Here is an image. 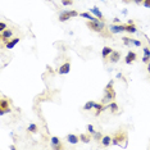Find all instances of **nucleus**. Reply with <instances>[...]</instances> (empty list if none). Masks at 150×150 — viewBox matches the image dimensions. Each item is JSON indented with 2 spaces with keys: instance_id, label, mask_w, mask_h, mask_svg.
Listing matches in <instances>:
<instances>
[{
  "instance_id": "obj_28",
  "label": "nucleus",
  "mask_w": 150,
  "mask_h": 150,
  "mask_svg": "<svg viewBox=\"0 0 150 150\" xmlns=\"http://www.w3.org/2000/svg\"><path fill=\"white\" fill-rule=\"evenodd\" d=\"M4 30H6V25H5V22H1L0 23V32L4 31Z\"/></svg>"
},
{
  "instance_id": "obj_33",
  "label": "nucleus",
  "mask_w": 150,
  "mask_h": 150,
  "mask_svg": "<svg viewBox=\"0 0 150 150\" xmlns=\"http://www.w3.org/2000/svg\"><path fill=\"white\" fill-rule=\"evenodd\" d=\"M136 4H141V3H144V0H134Z\"/></svg>"
},
{
  "instance_id": "obj_20",
  "label": "nucleus",
  "mask_w": 150,
  "mask_h": 150,
  "mask_svg": "<svg viewBox=\"0 0 150 150\" xmlns=\"http://www.w3.org/2000/svg\"><path fill=\"white\" fill-rule=\"evenodd\" d=\"M95 107V101L93 100H88L86 104L83 105V110H90V109H93Z\"/></svg>"
},
{
  "instance_id": "obj_19",
  "label": "nucleus",
  "mask_w": 150,
  "mask_h": 150,
  "mask_svg": "<svg viewBox=\"0 0 150 150\" xmlns=\"http://www.w3.org/2000/svg\"><path fill=\"white\" fill-rule=\"evenodd\" d=\"M110 142H112V137H110V136H104V137L103 139H101V144H103L104 146H109V145H110Z\"/></svg>"
},
{
  "instance_id": "obj_12",
  "label": "nucleus",
  "mask_w": 150,
  "mask_h": 150,
  "mask_svg": "<svg viewBox=\"0 0 150 150\" xmlns=\"http://www.w3.org/2000/svg\"><path fill=\"white\" fill-rule=\"evenodd\" d=\"M125 30L127 32H129V33H135L136 31H137V28H136V26L134 25V22H127V25H125Z\"/></svg>"
},
{
  "instance_id": "obj_37",
  "label": "nucleus",
  "mask_w": 150,
  "mask_h": 150,
  "mask_svg": "<svg viewBox=\"0 0 150 150\" xmlns=\"http://www.w3.org/2000/svg\"><path fill=\"white\" fill-rule=\"evenodd\" d=\"M72 1H73V0H72Z\"/></svg>"
},
{
  "instance_id": "obj_26",
  "label": "nucleus",
  "mask_w": 150,
  "mask_h": 150,
  "mask_svg": "<svg viewBox=\"0 0 150 150\" xmlns=\"http://www.w3.org/2000/svg\"><path fill=\"white\" fill-rule=\"evenodd\" d=\"M94 139L96 140V141H100V140H101V132H95V134H94Z\"/></svg>"
},
{
  "instance_id": "obj_1",
  "label": "nucleus",
  "mask_w": 150,
  "mask_h": 150,
  "mask_svg": "<svg viewBox=\"0 0 150 150\" xmlns=\"http://www.w3.org/2000/svg\"><path fill=\"white\" fill-rule=\"evenodd\" d=\"M113 83H114L113 80L109 81L108 85L104 88V98H103V100H101V103L104 105L108 104V103H112V101L115 99V91L113 90Z\"/></svg>"
},
{
  "instance_id": "obj_3",
  "label": "nucleus",
  "mask_w": 150,
  "mask_h": 150,
  "mask_svg": "<svg viewBox=\"0 0 150 150\" xmlns=\"http://www.w3.org/2000/svg\"><path fill=\"white\" fill-rule=\"evenodd\" d=\"M127 142V132L123 131V129H119L117 131L112 139V142L113 145H122V142Z\"/></svg>"
},
{
  "instance_id": "obj_10",
  "label": "nucleus",
  "mask_w": 150,
  "mask_h": 150,
  "mask_svg": "<svg viewBox=\"0 0 150 150\" xmlns=\"http://www.w3.org/2000/svg\"><path fill=\"white\" fill-rule=\"evenodd\" d=\"M119 59H121V54H119L118 52H114V50H113L112 54L109 55V62H110V63H117Z\"/></svg>"
},
{
  "instance_id": "obj_7",
  "label": "nucleus",
  "mask_w": 150,
  "mask_h": 150,
  "mask_svg": "<svg viewBox=\"0 0 150 150\" xmlns=\"http://www.w3.org/2000/svg\"><path fill=\"white\" fill-rule=\"evenodd\" d=\"M71 71V63L69 62H66L64 64L59 67V69H58V73L59 74H67L68 72Z\"/></svg>"
},
{
  "instance_id": "obj_32",
  "label": "nucleus",
  "mask_w": 150,
  "mask_h": 150,
  "mask_svg": "<svg viewBox=\"0 0 150 150\" xmlns=\"http://www.w3.org/2000/svg\"><path fill=\"white\" fill-rule=\"evenodd\" d=\"M53 149H54V150H59V149H63V145H62V144H59V145H55V146H53Z\"/></svg>"
},
{
  "instance_id": "obj_16",
  "label": "nucleus",
  "mask_w": 150,
  "mask_h": 150,
  "mask_svg": "<svg viewBox=\"0 0 150 150\" xmlns=\"http://www.w3.org/2000/svg\"><path fill=\"white\" fill-rule=\"evenodd\" d=\"M94 108L96 109V113H95V115H99V114H100V112H103L107 107H105L103 103H100V104H99V103H95V107H94Z\"/></svg>"
},
{
  "instance_id": "obj_21",
  "label": "nucleus",
  "mask_w": 150,
  "mask_h": 150,
  "mask_svg": "<svg viewBox=\"0 0 150 150\" xmlns=\"http://www.w3.org/2000/svg\"><path fill=\"white\" fill-rule=\"evenodd\" d=\"M108 108L110 109L113 113H117V112L119 110V108H118V105L114 103V101H112V103H109V105H108Z\"/></svg>"
},
{
  "instance_id": "obj_15",
  "label": "nucleus",
  "mask_w": 150,
  "mask_h": 150,
  "mask_svg": "<svg viewBox=\"0 0 150 150\" xmlns=\"http://www.w3.org/2000/svg\"><path fill=\"white\" fill-rule=\"evenodd\" d=\"M67 141H68V142H71V144H77V142L80 141V136L71 134V135H68V136H67Z\"/></svg>"
},
{
  "instance_id": "obj_14",
  "label": "nucleus",
  "mask_w": 150,
  "mask_h": 150,
  "mask_svg": "<svg viewBox=\"0 0 150 150\" xmlns=\"http://www.w3.org/2000/svg\"><path fill=\"white\" fill-rule=\"evenodd\" d=\"M90 12L93 13V14L96 16L99 19H101V21H104V16H103V13H101L100 11H99V8H98V6H94V8H91V9H90Z\"/></svg>"
},
{
  "instance_id": "obj_31",
  "label": "nucleus",
  "mask_w": 150,
  "mask_h": 150,
  "mask_svg": "<svg viewBox=\"0 0 150 150\" xmlns=\"http://www.w3.org/2000/svg\"><path fill=\"white\" fill-rule=\"evenodd\" d=\"M132 44H134L135 46H141V42L137 41V40H132Z\"/></svg>"
},
{
  "instance_id": "obj_11",
  "label": "nucleus",
  "mask_w": 150,
  "mask_h": 150,
  "mask_svg": "<svg viewBox=\"0 0 150 150\" xmlns=\"http://www.w3.org/2000/svg\"><path fill=\"white\" fill-rule=\"evenodd\" d=\"M9 104H11V100H8L6 98L3 96L1 100H0V110H5V109L11 108L9 107Z\"/></svg>"
},
{
  "instance_id": "obj_35",
  "label": "nucleus",
  "mask_w": 150,
  "mask_h": 150,
  "mask_svg": "<svg viewBox=\"0 0 150 150\" xmlns=\"http://www.w3.org/2000/svg\"><path fill=\"white\" fill-rule=\"evenodd\" d=\"M125 3H129V1H132V0H123Z\"/></svg>"
},
{
  "instance_id": "obj_27",
  "label": "nucleus",
  "mask_w": 150,
  "mask_h": 150,
  "mask_svg": "<svg viewBox=\"0 0 150 150\" xmlns=\"http://www.w3.org/2000/svg\"><path fill=\"white\" fill-rule=\"evenodd\" d=\"M87 131H88V134L94 135V134H95V131H94V126H93V125H88V126H87Z\"/></svg>"
},
{
  "instance_id": "obj_13",
  "label": "nucleus",
  "mask_w": 150,
  "mask_h": 150,
  "mask_svg": "<svg viewBox=\"0 0 150 150\" xmlns=\"http://www.w3.org/2000/svg\"><path fill=\"white\" fill-rule=\"evenodd\" d=\"M112 52H113V50H112L110 46H104L103 49H101V57H103L104 59H107V58L112 54Z\"/></svg>"
},
{
  "instance_id": "obj_18",
  "label": "nucleus",
  "mask_w": 150,
  "mask_h": 150,
  "mask_svg": "<svg viewBox=\"0 0 150 150\" xmlns=\"http://www.w3.org/2000/svg\"><path fill=\"white\" fill-rule=\"evenodd\" d=\"M80 140H81L82 142H85V144H88V142L91 141V137H90V135L81 134V135H80Z\"/></svg>"
},
{
  "instance_id": "obj_5",
  "label": "nucleus",
  "mask_w": 150,
  "mask_h": 150,
  "mask_svg": "<svg viewBox=\"0 0 150 150\" xmlns=\"http://www.w3.org/2000/svg\"><path fill=\"white\" fill-rule=\"evenodd\" d=\"M77 16H78V13L76 11H63V12H60V14H59V21L66 22L71 17H77Z\"/></svg>"
},
{
  "instance_id": "obj_8",
  "label": "nucleus",
  "mask_w": 150,
  "mask_h": 150,
  "mask_svg": "<svg viewBox=\"0 0 150 150\" xmlns=\"http://www.w3.org/2000/svg\"><path fill=\"white\" fill-rule=\"evenodd\" d=\"M19 40H21V39H19L18 36H16V37H12V39H11V40H9L8 42L5 44V47H6V49H13V47H14V46L17 45V44L19 42Z\"/></svg>"
},
{
  "instance_id": "obj_22",
  "label": "nucleus",
  "mask_w": 150,
  "mask_h": 150,
  "mask_svg": "<svg viewBox=\"0 0 150 150\" xmlns=\"http://www.w3.org/2000/svg\"><path fill=\"white\" fill-rule=\"evenodd\" d=\"M81 17H82V18H86L87 21H96L98 18H94L93 16L90 14V13H87V12H85V13H81Z\"/></svg>"
},
{
  "instance_id": "obj_24",
  "label": "nucleus",
  "mask_w": 150,
  "mask_h": 150,
  "mask_svg": "<svg viewBox=\"0 0 150 150\" xmlns=\"http://www.w3.org/2000/svg\"><path fill=\"white\" fill-rule=\"evenodd\" d=\"M52 144H53V146H55V145H59L60 144V140L57 137V136H53L52 137Z\"/></svg>"
},
{
  "instance_id": "obj_17",
  "label": "nucleus",
  "mask_w": 150,
  "mask_h": 150,
  "mask_svg": "<svg viewBox=\"0 0 150 150\" xmlns=\"http://www.w3.org/2000/svg\"><path fill=\"white\" fill-rule=\"evenodd\" d=\"M144 57H142V62L144 63H148L149 59H150V50L148 49V47H144Z\"/></svg>"
},
{
  "instance_id": "obj_25",
  "label": "nucleus",
  "mask_w": 150,
  "mask_h": 150,
  "mask_svg": "<svg viewBox=\"0 0 150 150\" xmlns=\"http://www.w3.org/2000/svg\"><path fill=\"white\" fill-rule=\"evenodd\" d=\"M123 44L125 45H131L132 44V39H129V37H123Z\"/></svg>"
},
{
  "instance_id": "obj_29",
  "label": "nucleus",
  "mask_w": 150,
  "mask_h": 150,
  "mask_svg": "<svg viewBox=\"0 0 150 150\" xmlns=\"http://www.w3.org/2000/svg\"><path fill=\"white\" fill-rule=\"evenodd\" d=\"M62 4L63 5H71L72 4V0H62Z\"/></svg>"
},
{
  "instance_id": "obj_2",
  "label": "nucleus",
  "mask_w": 150,
  "mask_h": 150,
  "mask_svg": "<svg viewBox=\"0 0 150 150\" xmlns=\"http://www.w3.org/2000/svg\"><path fill=\"white\" fill-rule=\"evenodd\" d=\"M86 26L94 32H103L104 27H105L104 21H101V19H96V21H87Z\"/></svg>"
},
{
  "instance_id": "obj_23",
  "label": "nucleus",
  "mask_w": 150,
  "mask_h": 150,
  "mask_svg": "<svg viewBox=\"0 0 150 150\" xmlns=\"http://www.w3.org/2000/svg\"><path fill=\"white\" fill-rule=\"evenodd\" d=\"M28 131L31 132V134H35V132H37V126H36L35 123L30 125V126H28Z\"/></svg>"
},
{
  "instance_id": "obj_4",
  "label": "nucleus",
  "mask_w": 150,
  "mask_h": 150,
  "mask_svg": "<svg viewBox=\"0 0 150 150\" xmlns=\"http://www.w3.org/2000/svg\"><path fill=\"white\" fill-rule=\"evenodd\" d=\"M14 30H12V28H6L4 30V31H1L0 32V39H1V45H5L6 42L9 41V40L13 37V35H14Z\"/></svg>"
},
{
  "instance_id": "obj_34",
  "label": "nucleus",
  "mask_w": 150,
  "mask_h": 150,
  "mask_svg": "<svg viewBox=\"0 0 150 150\" xmlns=\"http://www.w3.org/2000/svg\"><path fill=\"white\" fill-rule=\"evenodd\" d=\"M148 72L150 73V62H149V64H148Z\"/></svg>"
},
{
  "instance_id": "obj_6",
  "label": "nucleus",
  "mask_w": 150,
  "mask_h": 150,
  "mask_svg": "<svg viewBox=\"0 0 150 150\" xmlns=\"http://www.w3.org/2000/svg\"><path fill=\"white\" fill-rule=\"evenodd\" d=\"M109 31H110L112 33L123 32V31H126V30H125V25H110V27H109Z\"/></svg>"
},
{
  "instance_id": "obj_36",
  "label": "nucleus",
  "mask_w": 150,
  "mask_h": 150,
  "mask_svg": "<svg viewBox=\"0 0 150 150\" xmlns=\"http://www.w3.org/2000/svg\"><path fill=\"white\" fill-rule=\"evenodd\" d=\"M101 1H104V0H101Z\"/></svg>"
},
{
  "instance_id": "obj_9",
  "label": "nucleus",
  "mask_w": 150,
  "mask_h": 150,
  "mask_svg": "<svg viewBox=\"0 0 150 150\" xmlns=\"http://www.w3.org/2000/svg\"><path fill=\"white\" fill-rule=\"evenodd\" d=\"M135 59H136V53L128 52L127 55H126V58H125V62H126V64H131L132 62H135Z\"/></svg>"
},
{
  "instance_id": "obj_30",
  "label": "nucleus",
  "mask_w": 150,
  "mask_h": 150,
  "mask_svg": "<svg viewBox=\"0 0 150 150\" xmlns=\"http://www.w3.org/2000/svg\"><path fill=\"white\" fill-rule=\"evenodd\" d=\"M142 4H144L145 8H150V0H144V3H142Z\"/></svg>"
}]
</instances>
